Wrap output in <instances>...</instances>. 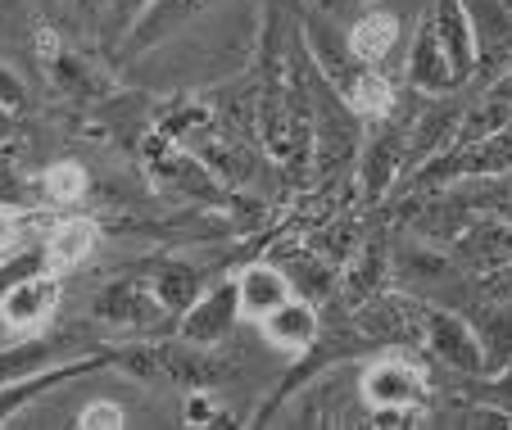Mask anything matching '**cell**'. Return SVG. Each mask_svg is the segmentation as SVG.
<instances>
[{
    "mask_svg": "<svg viewBox=\"0 0 512 430\" xmlns=\"http://www.w3.org/2000/svg\"><path fill=\"white\" fill-rule=\"evenodd\" d=\"M431 399H435V381L417 358L381 354L372 363H363V372H358V403L377 426H404Z\"/></svg>",
    "mask_w": 512,
    "mask_h": 430,
    "instance_id": "6da1fadb",
    "label": "cell"
},
{
    "mask_svg": "<svg viewBox=\"0 0 512 430\" xmlns=\"http://www.w3.org/2000/svg\"><path fill=\"white\" fill-rule=\"evenodd\" d=\"M417 340H422L426 354H431L440 367H449V372L485 376L476 331H472V322H467V313H458V308L422 304V313H417Z\"/></svg>",
    "mask_w": 512,
    "mask_h": 430,
    "instance_id": "7a4b0ae2",
    "label": "cell"
},
{
    "mask_svg": "<svg viewBox=\"0 0 512 430\" xmlns=\"http://www.w3.org/2000/svg\"><path fill=\"white\" fill-rule=\"evenodd\" d=\"M59 313V277L55 272H32V277L14 281L0 295V344L41 335Z\"/></svg>",
    "mask_w": 512,
    "mask_h": 430,
    "instance_id": "3957f363",
    "label": "cell"
},
{
    "mask_svg": "<svg viewBox=\"0 0 512 430\" xmlns=\"http://www.w3.org/2000/svg\"><path fill=\"white\" fill-rule=\"evenodd\" d=\"M404 136L408 123L399 127L395 114L377 118V123H363V145H358V177H363V200L377 204L386 200L390 186H399L404 177Z\"/></svg>",
    "mask_w": 512,
    "mask_h": 430,
    "instance_id": "277c9868",
    "label": "cell"
},
{
    "mask_svg": "<svg viewBox=\"0 0 512 430\" xmlns=\"http://www.w3.org/2000/svg\"><path fill=\"white\" fill-rule=\"evenodd\" d=\"M463 114H467V100H454L449 96H426V105L408 118V136H404V177L417 172L426 159L445 154L449 145L458 141V127H463ZM399 177V182H404Z\"/></svg>",
    "mask_w": 512,
    "mask_h": 430,
    "instance_id": "5b68a950",
    "label": "cell"
},
{
    "mask_svg": "<svg viewBox=\"0 0 512 430\" xmlns=\"http://www.w3.org/2000/svg\"><path fill=\"white\" fill-rule=\"evenodd\" d=\"M476 46V82L490 86L512 68V5L508 0H463Z\"/></svg>",
    "mask_w": 512,
    "mask_h": 430,
    "instance_id": "8992f818",
    "label": "cell"
},
{
    "mask_svg": "<svg viewBox=\"0 0 512 430\" xmlns=\"http://www.w3.org/2000/svg\"><path fill=\"white\" fill-rule=\"evenodd\" d=\"M96 367H114V349H100V354H78V358H64V363H50L41 372H28V376H14V381H0V426H10L28 403L46 399L55 394L59 385L78 381V376L96 372Z\"/></svg>",
    "mask_w": 512,
    "mask_h": 430,
    "instance_id": "52a82bcc",
    "label": "cell"
},
{
    "mask_svg": "<svg viewBox=\"0 0 512 430\" xmlns=\"http://www.w3.org/2000/svg\"><path fill=\"white\" fill-rule=\"evenodd\" d=\"M241 322V299H236V281H218L213 290H200L191 308L177 317V335L195 349H213L218 340L236 331Z\"/></svg>",
    "mask_w": 512,
    "mask_h": 430,
    "instance_id": "ba28073f",
    "label": "cell"
},
{
    "mask_svg": "<svg viewBox=\"0 0 512 430\" xmlns=\"http://www.w3.org/2000/svg\"><path fill=\"white\" fill-rule=\"evenodd\" d=\"M91 313H96L105 326H114V331H132V335H155V326L168 317L164 308L155 304V295H150L145 281H127V277L109 281V286L96 295Z\"/></svg>",
    "mask_w": 512,
    "mask_h": 430,
    "instance_id": "9c48e42d",
    "label": "cell"
},
{
    "mask_svg": "<svg viewBox=\"0 0 512 430\" xmlns=\"http://www.w3.org/2000/svg\"><path fill=\"white\" fill-rule=\"evenodd\" d=\"M390 272H395L399 290L413 299H426L435 286H449V281H458V268L454 258H445L440 249H435V240H399L395 254H390Z\"/></svg>",
    "mask_w": 512,
    "mask_h": 430,
    "instance_id": "30bf717a",
    "label": "cell"
},
{
    "mask_svg": "<svg viewBox=\"0 0 512 430\" xmlns=\"http://www.w3.org/2000/svg\"><path fill=\"white\" fill-rule=\"evenodd\" d=\"M404 77L413 86L417 96H449V91H463L458 82L454 64H449L445 46L435 41L431 23L417 14V28H413V41H408V59H404Z\"/></svg>",
    "mask_w": 512,
    "mask_h": 430,
    "instance_id": "8fae6325",
    "label": "cell"
},
{
    "mask_svg": "<svg viewBox=\"0 0 512 430\" xmlns=\"http://www.w3.org/2000/svg\"><path fill=\"white\" fill-rule=\"evenodd\" d=\"M259 331L272 349H281V354H309L313 344L322 340V313L313 299L290 295L286 304H277L272 313L259 317Z\"/></svg>",
    "mask_w": 512,
    "mask_h": 430,
    "instance_id": "7c38bea8",
    "label": "cell"
},
{
    "mask_svg": "<svg viewBox=\"0 0 512 430\" xmlns=\"http://www.w3.org/2000/svg\"><path fill=\"white\" fill-rule=\"evenodd\" d=\"M340 32H345V46L358 64L386 73V59L404 41V19H399V10H368V14H358V19H349Z\"/></svg>",
    "mask_w": 512,
    "mask_h": 430,
    "instance_id": "4fadbf2b",
    "label": "cell"
},
{
    "mask_svg": "<svg viewBox=\"0 0 512 430\" xmlns=\"http://www.w3.org/2000/svg\"><path fill=\"white\" fill-rule=\"evenodd\" d=\"M422 19L431 23L435 41L445 46L458 82L467 86L472 82V73H476V46H472V23H467V14H463V0H426Z\"/></svg>",
    "mask_w": 512,
    "mask_h": 430,
    "instance_id": "5bb4252c",
    "label": "cell"
},
{
    "mask_svg": "<svg viewBox=\"0 0 512 430\" xmlns=\"http://www.w3.org/2000/svg\"><path fill=\"white\" fill-rule=\"evenodd\" d=\"M209 10V0H150L145 5V14L136 19V28L123 37V46H118V55H141V50H155L159 41H168L177 28H186V23L195 19V14Z\"/></svg>",
    "mask_w": 512,
    "mask_h": 430,
    "instance_id": "9a60e30c",
    "label": "cell"
},
{
    "mask_svg": "<svg viewBox=\"0 0 512 430\" xmlns=\"http://www.w3.org/2000/svg\"><path fill=\"white\" fill-rule=\"evenodd\" d=\"M454 254L463 258L472 272H490L512 263V222L503 218H472L463 227V236L454 240Z\"/></svg>",
    "mask_w": 512,
    "mask_h": 430,
    "instance_id": "2e32d148",
    "label": "cell"
},
{
    "mask_svg": "<svg viewBox=\"0 0 512 430\" xmlns=\"http://www.w3.org/2000/svg\"><path fill=\"white\" fill-rule=\"evenodd\" d=\"M295 295V286H290L286 268L281 263H250V268L236 277V299H241V317H250V322H259L263 313H272L277 304H286V299Z\"/></svg>",
    "mask_w": 512,
    "mask_h": 430,
    "instance_id": "e0dca14e",
    "label": "cell"
},
{
    "mask_svg": "<svg viewBox=\"0 0 512 430\" xmlns=\"http://www.w3.org/2000/svg\"><path fill=\"white\" fill-rule=\"evenodd\" d=\"M100 245V227L91 218H55L46 227V240H41V254H46V268L59 272V268H78L82 258H91V249Z\"/></svg>",
    "mask_w": 512,
    "mask_h": 430,
    "instance_id": "ac0fdd59",
    "label": "cell"
},
{
    "mask_svg": "<svg viewBox=\"0 0 512 430\" xmlns=\"http://www.w3.org/2000/svg\"><path fill=\"white\" fill-rule=\"evenodd\" d=\"M150 295H155V304L164 308L168 317H182L186 308L200 299L204 290V272L195 268V263H186V258H164V263H155L150 268Z\"/></svg>",
    "mask_w": 512,
    "mask_h": 430,
    "instance_id": "d6986e66",
    "label": "cell"
},
{
    "mask_svg": "<svg viewBox=\"0 0 512 430\" xmlns=\"http://www.w3.org/2000/svg\"><path fill=\"white\" fill-rule=\"evenodd\" d=\"M476 331V344H481V363H485V376L494 372H508L512 367V304H481L467 313Z\"/></svg>",
    "mask_w": 512,
    "mask_h": 430,
    "instance_id": "ffe728a7",
    "label": "cell"
},
{
    "mask_svg": "<svg viewBox=\"0 0 512 430\" xmlns=\"http://www.w3.org/2000/svg\"><path fill=\"white\" fill-rule=\"evenodd\" d=\"M340 100H345L363 123H377V118L395 114L399 91H395V82H390V73H381V68H363V73L340 91Z\"/></svg>",
    "mask_w": 512,
    "mask_h": 430,
    "instance_id": "44dd1931",
    "label": "cell"
},
{
    "mask_svg": "<svg viewBox=\"0 0 512 430\" xmlns=\"http://www.w3.org/2000/svg\"><path fill=\"white\" fill-rule=\"evenodd\" d=\"M50 73H55V82L64 86L68 96H82V100H91V96H100V91H105V73H100V68H91L87 59L78 55V50H59L55 59H50Z\"/></svg>",
    "mask_w": 512,
    "mask_h": 430,
    "instance_id": "7402d4cb",
    "label": "cell"
},
{
    "mask_svg": "<svg viewBox=\"0 0 512 430\" xmlns=\"http://www.w3.org/2000/svg\"><path fill=\"white\" fill-rule=\"evenodd\" d=\"M87 191H91L87 168L73 163V159L50 163V168L37 177V195L41 200H50V204H78V200H87Z\"/></svg>",
    "mask_w": 512,
    "mask_h": 430,
    "instance_id": "603a6c76",
    "label": "cell"
},
{
    "mask_svg": "<svg viewBox=\"0 0 512 430\" xmlns=\"http://www.w3.org/2000/svg\"><path fill=\"white\" fill-rule=\"evenodd\" d=\"M145 5H150V0H109V5H105V23H100V37L118 46V41L136 28V19L145 14Z\"/></svg>",
    "mask_w": 512,
    "mask_h": 430,
    "instance_id": "cb8c5ba5",
    "label": "cell"
},
{
    "mask_svg": "<svg viewBox=\"0 0 512 430\" xmlns=\"http://www.w3.org/2000/svg\"><path fill=\"white\" fill-rule=\"evenodd\" d=\"M0 105L14 109V114H19V109L28 105V82H23L19 68L5 64V59H0Z\"/></svg>",
    "mask_w": 512,
    "mask_h": 430,
    "instance_id": "d4e9b609",
    "label": "cell"
},
{
    "mask_svg": "<svg viewBox=\"0 0 512 430\" xmlns=\"http://www.w3.org/2000/svg\"><path fill=\"white\" fill-rule=\"evenodd\" d=\"M78 426H82V430H96V426H123V412H118L114 403L96 399V403H87V408L78 412Z\"/></svg>",
    "mask_w": 512,
    "mask_h": 430,
    "instance_id": "484cf974",
    "label": "cell"
},
{
    "mask_svg": "<svg viewBox=\"0 0 512 430\" xmlns=\"http://www.w3.org/2000/svg\"><path fill=\"white\" fill-rule=\"evenodd\" d=\"M186 426H209V421H218L223 417V403L218 399H209V394H191V399H186Z\"/></svg>",
    "mask_w": 512,
    "mask_h": 430,
    "instance_id": "4316f807",
    "label": "cell"
},
{
    "mask_svg": "<svg viewBox=\"0 0 512 430\" xmlns=\"http://www.w3.org/2000/svg\"><path fill=\"white\" fill-rule=\"evenodd\" d=\"M105 5L109 0H68V10H73V19H78L82 32H100V23H105Z\"/></svg>",
    "mask_w": 512,
    "mask_h": 430,
    "instance_id": "83f0119b",
    "label": "cell"
},
{
    "mask_svg": "<svg viewBox=\"0 0 512 430\" xmlns=\"http://www.w3.org/2000/svg\"><path fill=\"white\" fill-rule=\"evenodd\" d=\"M32 14V0H0V32H23Z\"/></svg>",
    "mask_w": 512,
    "mask_h": 430,
    "instance_id": "f1b7e54d",
    "label": "cell"
},
{
    "mask_svg": "<svg viewBox=\"0 0 512 430\" xmlns=\"http://www.w3.org/2000/svg\"><path fill=\"white\" fill-rule=\"evenodd\" d=\"M19 227H23V213L10 209V204H0V258L14 249V240H19Z\"/></svg>",
    "mask_w": 512,
    "mask_h": 430,
    "instance_id": "f546056e",
    "label": "cell"
},
{
    "mask_svg": "<svg viewBox=\"0 0 512 430\" xmlns=\"http://www.w3.org/2000/svg\"><path fill=\"white\" fill-rule=\"evenodd\" d=\"M485 96H494V100H508V105H512V68H508V73H503V77H494L490 86H485Z\"/></svg>",
    "mask_w": 512,
    "mask_h": 430,
    "instance_id": "4dcf8cb0",
    "label": "cell"
},
{
    "mask_svg": "<svg viewBox=\"0 0 512 430\" xmlns=\"http://www.w3.org/2000/svg\"><path fill=\"white\" fill-rule=\"evenodd\" d=\"M14 132H19V114H14V109H5V105H0V145H5V141H14Z\"/></svg>",
    "mask_w": 512,
    "mask_h": 430,
    "instance_id": "1f68e13d",
    "label": "cell"
},
{
    "mask_svg": "<svg viewBox=\"0 0 512 430\" xmlns=\"http://www.w3.org/2000/svg\"><path fill=\"white\" fill-rule=\"evenodd\" d=\"M0 191L14 195L19 186H14V168H10V154H0Z\"/></svg>",
    "mask_w": 512,
    "mask_h": 430,
    "instance_id": "d6a6232c",
    "label": "cell"
},
{
    "mask_svg": "<svg viewBox=\"0 0 512 430\" xmlns=\"http://www.w3.org/2000/svg\"><path fill=\"white\" fill-rule=\"evenodd\" d=\"M508 5H512V0H508Z\"/></svg>",
    "mask_w": 512,
    "mask_h": 430,
    "instance_id": "836d02e7",
    "label": "cell"
}]
</instances>
